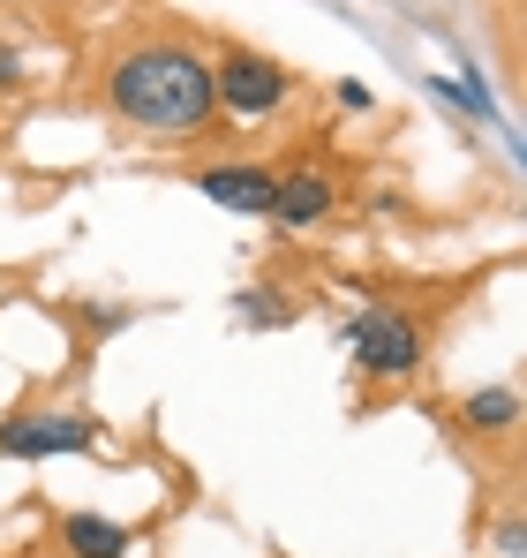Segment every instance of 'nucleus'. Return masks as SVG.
<instances>
[{
	"mask_svg": "<svg viewBox=\"0 0 527 558\" xmlns=\"http://www.w3.org/2000/svg\"><path fill=\"white\" fill-rule=\"evenodd\" d=\"M8 92H23V53L15 46H0V98Z\"/></svg>",
	"mask_w": 527,
	"mask_h": 558,
	"instance_id": "obj_10",
	"label": "nucleus"
},
{
	"mask_svg": "<svg viewBox=\"0 0 527 558\" xmlns=\"http://www.w3.org/2000/svg\"><path fill=\"white\" fill-rule=\"evenodd\" d=\"M347 348H354V371L392 385V377H415L430 363V325L400 302H369L361 317L347 325Z\"/></svg>",
	"mask_w": 527,
	"mask_h": 558,
	"instance_id": "obj_2",
	"label": "nucleus"
},
{
	"mask_svg": "<svg viewBox=\"0 0 527 558\" xmlns=\"http://www.w3.org/2000/svg\"><path fill=\"white\" fill-rule=\"evenodd\" d=\"M459 423H467V438H505L520 423V392L513 385H482V392H467Z\"/></svg>",
	"mask_w": 527,
	"mask_h": 558,
	"instance_id": "obj_8",
	"label": "nucleus"
},
{
	"mask_svg": "<svg viewBox=\"0 0 527 558\" xmlns=\"http://www.w3.org/2000/svg\"><path fill=\"white\" fill-rule=\"evenodd\" d=\"M106 106L144 129V136H196L211 129L219 98H211V61L188 46V38H128L121 53H106V76H98Z\"/></svg>",
	"mask_w": 527,
	"mask_h": 558,
	"instance_id": "obj_1",
	"label": "nucleus"
},
{
	"mask_svg": "<svg viewBox=\"0 0 527 558\" xmlns=\"http://www.w3.org/2000/svg\"><path fill=\"white\" fill-rule=\"evenodd\" d=\"M438 92L459 98V106H475V113H490V92H482V84H452V76H438Z\"/></svg>",
	"mask_w": 527,
	"mask_h": 558,
	"instance_id": "obj_9",
	"label": "nucleus"
},
{
	"mask_svg": "<svg viewBox=\"0 0 527 558\" xmlns=\"http://www.w3.org/2000/svg\"><path fill=\"white\" fill-rule=\"evenodd\" d=\"M340 106H354V113H361V106H369V84H354V76H340Z\"/></svg>",
	"mask_w": 527,
	"mask_h": 558,
	"instance_id": "obj_11",
	"label": "nucleus"
},
{
	"mask_svg": "<svg viewBox=\"0 0 527 558\" xmlns=\"http://www.w3.org/2000/svg\"><path fill=\"white\" fill-rule=\"evenodd\" d=\"M332 204H340V182H332V174L294 167V174H279V182H271V211H264V219H279V227H317Z\"/></svg>",
	"mask_w": 527,
	"mask_h": 558,
	"instance_id": "obj_5",
	"label": "nucleus"
},
{
	"mask_svg": "<svg viewBox=\"0 0 527 558\" xmlns=\"http://www.w3.org/2000/svg\"><path fill=\"white\" fill-rule=\"evenodd\" d=\"M90 423L76 415H8L0 423V461H53V453H90Z\"/></svg>",
	"mask_w": 527,
	"mask_h": 558,
	"instance_id": "obj_4",
	"label": "nucleus"
},
{
	"mask_svg": "<svg viewBox=\"0 0 527 558\" xmlns=\"http://www.w3.org/2000/svg\"><path fill=\"white\" fill-rule=\"evenodd\" d=\"M271 167H204L196 174V196H211L219 211H242V219H257V211H271Z\"/></svg>",
	"mask_w": 527,
	"mask_h": 558,
	"instance_id": "obj_6",
	"label": "nucleus"
},
{
	"mask_svg": "<svg viewBox=\"0 0 527 558\" xmlns=\"http://www.w3.org/2000/svg\"><path fill=\"white\" fill-rule=\"evenodd\" d=\"M211 98H219L226 113H242V121L279 113V106L294 98V69L271 61V53H257V46H226V53L211 61Z\"/></svg>",
	"mask_w": 527,
	"mask_h": 558,
	"instance_id": "obj_3",
	"label": "nucleus"
},
{
	"mask_svg": "<svg viewBox=\"0 0 527 558\" xmlns=\"http://www.w3.org/2000/svg\"><path fill=\"white\" fill-rule=\"evenodd\" d=\"M61 551L69 558H128L136 536H128L121 521H106V513H69V521H61Z\"/></svg>",
	"mask_w": 527,
	"mask_h": 558,
	"instance_id": "obj_7",
	"label": "nucleus"
}]
</instances>
